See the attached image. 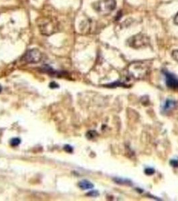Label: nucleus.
Listing matches in <instances>:
<instances>
[{
	"instance_id": "obj_1",
	"label": "nucleus",
	"mask_w": 178,
	"mask_h": 201,
	"mask_svg": "<svg viewBox=\"0 0 178 201\" xmlns=\"http://www.w3.org/2000/svg\"><path fill=\"white\" fill-rule=\"evenodd\" d=\"M36 23L42 35L50 36L59 31V22L52 17L42 16L37 18Z\"/></svg>"
},
{
	"instance_id": "obj_2",
	"label": "nucleus",
	"mask_w": 178,
	"mask_h": 201,
	"mask_svg": "<svg viewBox=\"0 0 178 201\" xmlns=\"http://www.w3.org/2000/svg\"><path fill=\"white\" fill-rule=\"evenodd\" d=\"M151 65L150 60L136 61L128 66V73L130 77L135 79H141L148 74Z\"/></svg>"
},
{
	"instance_id": "obj_3",
	"label": "nucleus",
	"mask_w": 178,
	"mask_h": 201,
	"mask_svg": "<svg viewBox=\"0 0 178 201\" xmlns=\"http://www.w3.org/2000/svg\"><path fill=\"white\" fill-rule=\"evenodd\" d=\"M117 3L115 0H100L92 4V8L95 12L101 16H107L114 11Z\"/></svg>"
},
{
	"instance_id": "obj_4",
	"label": "nucleus",
	"mask_w": 178,
	"mask_h": 201,
	"mask_svg": "<svg viewBox=\"0 0 178 201\" xmlns=\"http://www.w3.org/2000/svg\"><path fill=\"white\" fill-rule=\"evenodd\" d=\"M126 42L130 47L138 49L149 45L150 39L144 34L139 33L137 34H135L129 38Z\"/></svg>"
},
{
	"instance_id": "obj_5",
	"label": "nucleus",
	"mask_w": 178,
	"mask_h": 201,
	"mask_svg": "<svg viewBox=\"0 0 178 201\" xmlns=\"http://www.w3.org/2000/svg\"><path fill=\"white\" fill-rule=\"evenodd\" d=\"M42 58V54L38 49L33 48L27 51L23 55L22 60L28 64H36L40 63Z\"/></svg>"
},
{
	"instance_id": "obj_6",
	"label": "nucleus",
	"mask_w": 178,
	"mask_h": 201,
	"mask_svg": "<svg viewBox=\"0 0 178 201\" xmlns=\"http://www.w3.org/2000/svg\"><path fill=\"white\" fill-rule=\"evenodd\" d=\"M163 73L166 77V83L171 89L178 91V77L167 70H163Z\"/></svg>"
},
{
	"instance_id": "obj_7",
	"label": "nucleus",
	"mask_w": 178,
	"mask_h": 201,
	"mask_svg": "<svg viewBox=\"0 0 178 201\" xmlns=\"http://www.w3.org/2000/svg\"><path fill=\"white\" fill-rule=\"evenodd\" d=\"M176 102L173 100L172 99H167L165 104H164V106L163 109L164 111H169L171 110H172L174 107H176Z\"/></svg>"
},
{
	"instance_id": "obj_8",
	"label": "nucleus",
	"mask_w": 178,
	"mask_h": 201,
	"mask_svg": "<svg viewBox=\"0 0 178 201\" xmlns=\"http://www.w3.org/2000/svg\"><path fill=\"white\" fill-rule=\"evenodd\" d=\"M78 186L82 190H88L93 188L94 185L90 181H88V180H83L78 183Z\"/></svg>"
},
{
	"instance_id": "obj_9",
	"label": "nucleus",
	"mask_w": 178,
	"mask_h": 201,
	"mask_svg": "<svg viewBox=\"0 0 178 201\" xmlns=\"http://www.w3.org/2000/svg\"><path fill=\"white\" fill-rule=\"evenodd\" d=\"M115 182L117 184H119V185H132L131 182L129 180L127 179H124V178H115L114 179Z\"/></svg>"
},
{
	"instance_id": "obj_10",
	"label": "nucleus",
	"mask_w": 178,
	"mask_h": 201,
	"mask_svg": "<svg viewBox=\"0 0 178 201\" xmlns=\"http://www.w3.org/2000/svg\"><path fill=\"white\" fill-rule=\"evenodd\" d=\"M20 143H21V140H20V138H13L11 139V141H10V144H11L12 146H17L20 145Z\"/></svg>"
},
{
	"instance_id": "obj_11",
	"label": "nucleus",
	"mask_w": 178,
	"mask_h": 201,
	"mask_svg": "<svg viewBox=\"0 0 178 201\" xmlns=\"http://www.w3.org/2000/svg\"><path fill=\"white\" fill-rule=\"evenodd\" d=\"M97 133L95 131H89L87 134V137L89 139H92L94 138H95L96 136H97Z\"/></svg>"
},
{
	"instance_id": "obj_12",
	"label": "nucleus",
	"mask_w": 178,
	"mask_h": 201,
	"mask_svg": "<svg viewBox=\"0 0 178 201\" xmlns=\"http://www.w3.org/2000/svg\"><path fill=\"white\" fill-rule=\"evenodd\" d=\"M145 174L148 175V176L153 175V174L155 173V170L151 168H148L145 170Z\"/></svg>"
},
{
	"instance_id": "obj_13",
	"label": "nucleus",
	"mask_w": 178,
	"mask_h": 201,
	"mask_svg": "<svg viewBox=\"0 0 178 201\" xmlns=\"http://www.w3.org/2000/svg\"><path fill=\"white\" fill-rule=\"evenodd\" d=\"M99 195V193L97 190H92V191L88 192L87 196H91V197H97Z\"/></svg>"
},
{
	"instance_id": "obj_14",
	"label": "nucleus",
	"mask_w": 178,
	"mask_h": 201,
	"mask_svg": "<svg viewBox=\"0 0 178 201\" xmlns=\"http://www.w3.org/2000/svg\"><path fill=\"white\" fill-rule=\"evenodd\" d=\"M172 55L173 59L175 60L176 62L178 63V50H173L172 53Z\"/></svg>"
},
{
	"instance_id": "obj_15",
	"label": "nucleus",
	"mask_w": 178,
	"mask_h": 201,
	"mask_svg": "<svg viewBox=\"0 0 178 201\" xmlns=\"http://www.w3.org/2000/svg\"><path fill=\"white\" fill-rule=\"evenodd\" d=\"M64 149H65V151L67 152H69V153H71V152H73V148L71 147L70 145H66L64 147Z\"/></svg>"
},
{
	"instance_id": "obj_16",
	"label": "nucleus",
	"mask_w": 178,
	"mask_h": 201,
	"mask_svg": "<svg viewBox=\"0 0 178 201\" xmlns=\"http://www.w3.org/2000/svg\"><path fill=\"white\" fill-rule=\"evenodd\" d=\"M49 86L51 88H59V85L56 84L55 82H52V83H50Z\"/></svg>"
},
{
	"instance_id": "obj_17",
	"label": "nucleus",
	"mask_w": 178,
	"mask_h": 201,
	"mask_svg": "<svg viewBox=\"0 0 178 201\" xmlns=\"http://www.w3.org/2000/svg\"><path fill=\"white\" fill-rule=\"evenodd\" d=\"M170 164L172 166L177 168V167H178V162L176 160H172L170 162Z\"/></svg>"
},
{
	"instance_id": "obj_18",
	"label": "nucleus",
	"mask_w": 178,
	"mask_h": 201,
	"mask_svg": "<svg viewBox=\"0 0 178 201\" xmlns=\"http://www.w3.org/2000/svg\"><path fill=\"white\" fill-rule=\"evenodd\" d=\"M174 23H175L176 25L178 26V12L177 13V14L175 16V18H174Z\"/></svg>"
},
{
	"instance_id": "obj_19",
	"label": "nucleus",
	"mask_w": 178,
	"mask_h": 201,
	"mask_svg": "<svg viewBox=\"0 0 178 201\" xmlns=\"http://www.w3.org/2000/svg\"><path fill=\"white\" fill-rule=\"evenodd\" d=\"M2 91V87L0 85V93H1Z\"/></svg>"
}]
</instances>
